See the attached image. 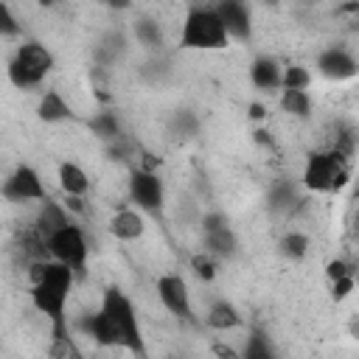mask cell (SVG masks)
<instances>
[{
    "instance_id": "1",
    "label": "cell",
    "mask_w": 359,
    "mask_h": 359,
    "mask_svg": "<svg viewBox=\"0 0 359 359\" xmlns=\"http://www.w3.org/2000/svg\"><path fill=\"white\" fill-rule=\"evenodd\" d=\"M81 328L101 345V348H109V351H135V353H143L140 348V325H137V314H135V306L132 300L118 292V289H107L104 297H101V306L98 311L87 314L81 320Z\"/></svg>"
},
{
    "instance_id": "2",
    "label": "cell",
    "mask_w": 359,
    "mask_h": 359,
    "mask_svg": "<svg viewBox=\"0 0 359 359\" xmlns=\"http://www.w3.org/2000/svg\"><path fill=\"white\" fill-rule=\"evenodd\" d=\"M177 45L182 50H224L230 45V34L216 6H194L182 17Z\"/></svg>"
},
{
    "instance_id": "3",
    "label": "cell",
    "mask_w": 359,
    "mask_h": 359,
    "mask_svg": "<svg viewBox=\"0 0 359 359\" xmlns=\"http://www.w3.org/2000/svg\"><path fill=\"white\" fill-rule=\"evenodd\" d=\"M50 67H53V53L42 42H22L8 59V79L20 90L39 87L50 73Z\"/></svg>"
},
{
    "instance_id": "4",
    "label": "cell",
    "mask_w": 359,
    "mask_h": 359,
    "mask_svg": "<svg viewBox=\"0 0 359 359\" xmlns=\"http://www.w3.org/2000/svg\"><path fill=\"white\" fill-rule=\"evenodd\" d=\"M348 180V157L334 151V149H320L314 154H309L306 165H303V185L309 191L325 194V191H337L342 182Z\"/></svg>"
},
{
    "instance_id": "5",
    "label": "cell",
    "mask_w": 359,
    "mask_h": 359,
    "mask_svg": "<svg viewBox=\"0 0 359 359\" xmlns=\"http://www.w3.org/2000/svg\"><path fill=\"white\" fill-rule=\"evenodd\" d=\"M48 247H50V258L67 264V266L76 269V272L84 269L90 247H87V236H84V230H81L79 224L70 222V224L53 230V233L48 236Z\"/></svg>"
},
{
    "instance_id": "6",
    "label": "cell",
    "mask_w": 359,
    "mask_h": 359,
    "mask_svg": "<svg viewBox=\"0 0 359 359\" xmlns=\"http://www.w3.org/2000/svg\"><path fill=\"white\" fill-rule=\"evenodd\" d=\"M154 294L160 300V306L174 314L177 320H191L194 317V303H191V289H188V280L177 272H165L157 278L154 283Z\"/></svg>"
},
{
    "instance_id": "7",
    "label": "cell",
    "mask_w": 359,
    "mask_h": 359,
    "mask_svg": "<svg viewBox=\"0 0 359 359\" xmlns=\"http://www.w3.org/2000/svg\"><path fill=\"white\" fill-rule=\"evenodd\" d=\"M126 196L140 208V210H149V213H157L165 202V188H163V180L157 177V171H149V168H135L126 180Z\"/></svg>"
},
{
    "instance_id": "8",
    "label": "cell",
    "mask_w": 359,
    "mask_h": 359,
    "mask_svg": "<svg viewBox=\"0 0 359 359\" xmlns=\"http://www.w3.org/2000/svg\"><path fill=\"white\" fill-rule=\"evenodd\" d=\"M3 196L8 199V202H22V205H28V202H42V199H48V188H45V182H42V177L31 168V165H17L14 168V174L3 182Z\"/></svg>"
},
{
    "instance_id": "9",
    "label": "cell",
    "mask_w": 359,
    "mask_h": 359,
    "mask_svg": "<svg viewBox=\"0 0 359 359\" xmlns=\"http://www.w3.org/2000/svg\"><path fill=\"white\" fill-rule=\"evenodd\" d=\"M216 11L227 28L230 36L236 39H247L250 31H252V17H250V8L244 0H216Z\"/></svg>"
},
{
    "instance_id": "10",
    "label": "cell",
    "mask_w": 359,
    "mask_h": 359,
    "mask_svg": "<svg viewBox=\"0 0 359 359\" xmlns=\"http://www.w3.org/2000/svg\"><path fill=\"white\" fill-rule=\"evenodd\" d=\"M107 227H109V236H115L118 241H135L146 233V219L140 208H118L109 216Z\"/></svg>"
},
{
    "instance_id": "11",
    "label": "cell",
    "mask_w": 359,
    "mask_h": 359,
    "mask_svg": "<svg viewBox=\"0 0 359 359\" xmlns=\"http://www.w3.org/2000/svg\"><path fill=\"white\" fill-rule=\"evenodd\" d=\"M317 67L325 79H351L359 73V62L345 50V48H328L317 56Z\"/></svg>"
},
{
    "instance_id": "12",
    "label": "cell",
    "mask_w": 359,
    "mask_h": 359,
    "mask_svg": "<svg viewBox=\"0 0 359 359\" xmlns=\"http://www.w3.org/2000/svg\"><path fill=\"white\" fill-rule=\"evenodd\" d=\"M36 115L45 121V123H62V121H70L73 118V107L70 101L65 98L62 90H45L39 95V104H36Z\"/></svg>"
},
{
    "instance_id": "13",
    "label": "cell",
    "mask_w": 359,
    "mask_h": 359,
    "mask_svg": "<svg viewBox=\"0 0 359 359\" xmlns=\"http://www.w3.org/2000/svg\"><path fill=\"white\" fill-rule=\"evenodd\" d=\"M250 84L264 90V93H272L278 87H283V70L278 67L275 59L269 56H258L252 65H250Z\"/></svg>"
},
{
    "instance_id": "14",
    "label": "cell",
    "mask_w": 359,
    "mask_h": 359,
    "mask_svg": "<svg viewBox=\"0 0 359 359\" xmlns=\"http://www.w3.org/2000/svg\"><path fill=\"white\" fill-rule=\"evenodd\" d=\"M205 323H208L213 331H233V328H241V325H244V317H241V311H238L230 300L219 297V300H213V303L208 306Z\"/></svg>"
},
{
    "instance_id": "15",
    "label": "cell",
    "mask_w": 359,
    "mask_h": 359,
    "mask_svg": "<svg viewBox=\"0 0 359 359\" xmlns=\"http://www.w3.org/2000/svg\"><path fill=\"white\" fill-rule=\"evenodd\" d=\"M56 177H59V188H62V194L84 196V194L90 191V177H87V171H84L79 163H73V160L59 163Z\"/></svg>"
},
{
    "instance_id": "16",
    "label": "cell",
    "mask_w": 359,
    "mask_h": 359,
    "mask_svg": "<svg viewBox=\"0 0 359 359\" xmlns=\"http://www.w3.org/2000/svg\"><path fill=\"white\" fill-rule=\"evenodd\" d=\"M280 109L292 118H306L311 109V98L306 90H280Z\"/></svg>"
},
{
    "instance_id": "17",
    "label": "cell",
    "mask_w": 359,
    "mask_h": 359,
    "mask_svg": "<svg viewBox=\"0 0 359 359\" xmlns=\"http://www.w3.org/2000/svg\"><path fill=\"white\" fill-rule=\"evenodd\" d=\"M309 247H311L309 236H306V233H297V230L286 233L283 241H280V250H283L289 258H306V255H309Z\"/></svg>"
},
{
    "instance_id": "18",
    "label": "cell",
    "mask_w": 359,
    "mask_h": 359,
    "mask_svg": "<svg viewBox=\"0 0 359 359\" xmlns=\"http://www.w3.org/2000/svg\"><path fill=\"white\" fill-rule=\"evenodd\" d=\"M311 73L303 65H289L283 67V90H309Z\"/></svg>"
},
{
    "instance_id": "19",
    "label": "cell",
    "mask_w": 359,
    "mask_h": 359,
    "mask_svg": "<svg viewBox=\"0 0 359 359\" xmlns=\"http://www.w3.org/2000/svg\"><path fill=\"white\" fill-rule=\"evenodd\" d=\"M90 129L98 135V137H118V121L112 118V112H101V115H95L93 121H90Z\"/></svg>"
},
{
    "instance_id": "20",
    "label": "cell",
    "mask_w": 359,
    "mask_h": 359,
    "mask_svg": "<svg viewBox=\"0 0 359 359\" xmlns=\"http://www.w3.org/2000/svg\"><path fill=\"white\" fill-rule=\"evenodd\" d=\"M191 266H194V272H196L202 280H213V278H216V264H213V258H210L208 252L194 255V258H191Z\"/></svg>"
},
{
    "instance_id": "21",
    "label": "cell",
    "mask_w": 359,
    "mask_h": 359,
    "mask_svg": "<svg viewBox=\"0 0 359 359\" xmlns=\"http://www.w3.org/2000/svg\"><path fill=\"white\" fill-rule=\"evenodd\" d=\"M353 289H356V275H345V278L331 280V297L334 300H345Z\"/></svg>"
},
{
    "instance_id": "22",
    "label": "cell",
    "mask_w": 359,
    "mask_h": 359,
    "mask_svg": "<svg viewBox=\"0 0 359 359\" xmlns=\"http://www.w3.org/2000/svg\"><path fill=\"white\" fill-rule=\"evenodd\" d=\"M345 275H353V269L345 258H334V261L325 264V278L328 280H337V278H345Z\"/></svg>"
},
{
    "instance_id": "23",
    "label": "cell",
    "mask_w": 359,
    "mask_h": 359,
    "mask_svg": "<svg viewBox=\"0 0 359 359\" xmlns=\"http://www.w3.org/2000/svg\"><path fill=\"white\" fill-rule=\"evenodd\" d=\"M20 31H22V25L17 22V17H14L11 6H8V3H3V34H6V36H14V34H20Z\"/></svg>"
},
{
    "instance_id": "24",
    "label": "cell",
    "mask_w": 359,
    "mask_h": 359,
    "mask_svg": "<svg viewBox=\"0 0 359 359\" xmlns=\"http://www.w3.org/2000/svg\"><path fill=\"white\" fill-rule=\"evenodd\" d=\"M250 115H252V118H264V115H266V109H264L261 104H252V107H250Z\"/></svg>"
},
{
    "instance_id": "25",
    "label": "cell",
    "mask_w": 359,
    "mask_h": 359,
    "mask_svg": "<svg viewBox=\"0 0 359 359\" xmlns=\"http://www.w3.org/2000/svg\"><path fill=\"white\" fill-rule=\"evenodd\" d=\"M348 8H351V11H356V17H359V0H356V3H348Z\"/></svg>"
},
{
    "instance_id": "26",
    "label": "cell",
    "mask_w": 359,
    "mask_h": 359,
    "mask_svg": "<svg viewBox=\"0 0 359 359\" xmlns=\"http://www.w3.org/2000/svg\"><path fill=\"white\" fill-rule=\"evenodd\" d=\"M39 3H42V6H50V3H53V0H39Z\"/></svg>"
},
{
    "instance_id": "27",
    "label": "cell",
    "mask_w": 359,
    "mask_h": 359,
    "mask_svg": "<svg viewBox=\"0 0 359 359\" xmlns=\"http://www.w3.org/2000/svg\"><path fill=\"white\" fill-rule=\"evenodd\" d=\"M264 3H278V0H264Z\"/></svg>"
}]
</instances>
